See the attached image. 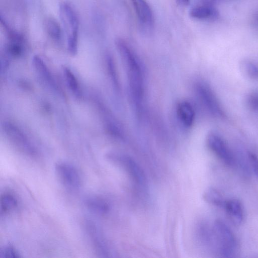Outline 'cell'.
<instances>
[{"instance_id": "d4e9b609", "label": "cell", "mask_w": 258, "mask_h": 258, "mask_svg": "<svg viewBox=\"0 0 258 258\" xmlns=\"http://www.w3.org/2000/svg\"><path fill=\"white\" fill-rule=\"evenodd\" d=\"M190 0H176L177 3L182 6H185L189 4Z\"/></svg>"}, {"instance_id": "4316f807", "label": "cell", "mask_w": 258, "mask_h": 258, "mask_svg": "<svg viewBox=\"0 0 258 258\" xmlns=\"http://www.w3.org/2000/svg\"><path fill=\"white\" fill-rule=\"evenodd\" d=\"M255 20L258 22V13L255 16Z\"/></svg>"}, {"instance_id": "9c48e42d", "label": "cell", "mask_w": 258, "mask_h": 258, "mask_svg": "<svg viewBox=\"0 0 258 258\" xmlns=\"http://www.w3.org/2000/svg\"><path fill=\"white\" fill-rule=\"evenodd\" d=\"M210 149L226 165L232 166L235 164V158L224 141L218 136L211 134L207 139Z\"/></svg>"}, {"instance_id": "d6986e66", "label": "cell", "mask_w": 258, "mask_h": 258, "mask_svg": "<svg viewBox=\"0 0 258 258\" xmlns=\"http://www.w3.org/2000/svg\"><path fill=\"white\" fill-rule=\"evenodd\" d=\"M203 197L209 204L218 207L223 208L225 200L216 189L213 187L208 188L205 191Z\"/></svg>"}, {"instance_id": "5b68a950", "label": "cell", "mask_w": 258, "mask_h": 258, "mask_svg": "<svg viewBox=\"0 0 258 258\" xmlns=\"http://www.w3.org/2000/svg\"><path fill=\"white\" fill-rule=\"evenodd\" d=\"M3 129L12 145L24 154L34 157L38 155L34 145L18 126L9 122L4 124Z\"/></svg>"}, {"instance_id": "52a82bcc", "label": "cell", "mask_w": 258, "mask_h": 258, "mask_svg": "<svg viewBox=\"0 0 258 258\" xmlns=\"http://www.w3.org/2000/svg\"><path fill=\"white\" fill-rule=\"evenodd\" d=\"M85 227L90 240L97 253L101 256L108 257L110 254V247L99 227L93 221L88 220Z\"/></svg>"}, {"instance_id": "ac0fdd59", "label": "cell", "mask_w": 258, "mask_h": 258, "mask_svg": "<svg viewBox=\"0 0 258 258\" xmlns=\"http://www.w3.org/2000/svg\"><path fill=\"white\" fill-rule=\"evenodd\" d=\"M63 74L66 83L72 93L78 98L81 97V91L78 81L71 70L66 67L62 68Z\"/></svg>"}, {"instance_id": "8992f818", "label": "cell", "mask_w": 258, "mask_h": 258, "mask_svg": "<svg viewBox=\"0 0 258 258\" xmlns=\"http://www.w3.org/2000/svg\"><path fill=\"white\" fill-rule=\"evenodd\" d=\"M55 171L61 184L68 190L76 191L81 184L80 174L72 164L60 162L56 164Z\"/></svg>"}, {"instance_id": "3957f363", "label": "cell", "mask_w": 258, "mask_h": 258, "mask_svg": "<svg viewBox=\"0 0 258 258\" xmlns=\"http://www.w3.org/2000/svg\"><path fill=\"white\" fill-rule=\"evenodd\" d=\"M214 236L222 256L234 257L237 251L236 239L229 227L222 221L216 220L214 224Z\"/></svg>"}, {"instance_id": "cb8c5ba5", "label": "cell", "mask_w": 258, "mask_h": 258, "mask_svg": "<svg viewBox=\"0 0 258 258\" xmlns=\"http://www.w3.org/2000/svg\"><path fill=\"white\" fill-rule=\"evenodd\" d=\"M248 159L250 167L254 173L255 176L258 178V157L254 153L249 152L248 154Z\"/></svg>"}, {"instance_id": "ffe728a7", "label": "cell", "mask_w": 258, "mask_h": 258, "mask_svg": "<svg viewBox=\"0 0 258 258\" xmlns=\"http://www.w3.org/2000/svg\"><path fill=\"white\" fill-rule=\"evenodd\" d=\"M106 61L108 72L110 79L115 89L117 91L119 90V84L116 73L114 60L110 54H107L106 56Z\"/></svg>"}, {"instance_id": "7402d4cb", "label": "cell", "mask_w": 258, "mask_h": 258, "mask_svg": "<svg viewBox=\"0 0 258 258\" xmlns=\"http://www.w3.org/2000/svg\"><path fill=\"white\" fill-rule=\"evenodd\" d=\"M0 257L3 258H20L21 255L14 246L11 244H8L0 250Z\"/></svg>"}, {"instance_id": "9a60e30c", "label": "cell", "mask_w": 258, "mask_h": 258, "mask_svg": "<svg viewBox=\"0 0 258 258\" xmlns=\"http://www.w3.org/2000/svg\"><path fill=\"white\" fill-rule=\"evenodd\" d=\"M189 14L193 18L203 20H214L218 16L217 10L212 4L204 3L191 9Z\"/></svg>"}, {"instance_id": "44dd1931", "label": "cell", "mask_w": 258, "mask_h": 258, "mask_svg": "<svg viewBox=\"0 0 258 258\" xmlns=\"http://www.w3.org/2000/svg\"><path fill=\"white\" fill-rule=\"evenodd\" d=\"M243 73L249 78L253 79H258V67L250 61H245L241 65Z\"/></svg>"}, {"instance_id": "6da1fadb", "label": "cell", "mask_w": 258, "mask_h": 258, "mask_svg": "<svg viewBox=\"0 0 258 258\" xmlns=\"http://www.w3.org/2000/svg\"><path fill=\"white\" fill-rule=\"evenodd\" d=\"M117 49L125 64L128 88L136 111L141 113L144 94V74L141 63L133 50L122 39L115 41Z\"/></svg>"}, {"instance_id": "e0dca14e", "label": "cell", "mask_w": 258, "mask_h": 258, "mask_svg": "<svg viewBox=\"0 0 258 258\" xmlns=\"http://www.w3.org/2000/svg\"><path fill=\"white\" fill-rule=\"evenodd\" d=\"M18 204V200L13 193L9 191L4 192L1 196V213L6 214L10 213L16 208Z\"/></svg>"}, {"instance_id": "2e32d148", "label": "cell", "mask_w": 258, "mask_h": 258, "mask_svg": "<svg viewBox=\"0 0 258 258\" xmlns=\"http://www.w3.org/2000/svg\"><path fill=\"white\" fill-rule=\"evenodd\" d=\"M86 206L92 212L99 214H106L109 210L108 203L103 199L97 196H89L84 201Z\"/></svg>"}, {"instance_id": "8fae6325", "label": "cell", "mask_w": 258, "mask_h": 258, "mask_svg": "<svg viewBox=\"0 0 258 258\" xmlns=\"http://www.w3.org/2000/svg\"><path fill=\"white\" fill-rule=\"evenodd\" d=\"M32 64L37 74L43 82L54 91L60 92L57 82L43 59L37 55H34L32 59Z\"/></svg>"}, {"instance_id": "603a6c76", "label": "cell", "mask_w": 258, "mask_h": 258, "mask_svg": "<svg viewBox=\"0 0 258 258\" xmlns=\"http://www.w3.org/2000/svg\"><path fill=\"white\" fill-rule=\"evenodd\" d=\"M246 102L250 109L258 110V92L250 93L246 97Z\"/></svg>"}, {"instance_id": "30bf717a", "label": "cell", "mask_w": 258, "mask_h": 258, "mask_svg": "<svg viewBox=\"0 0 258 258\" xmlns=\"http://www.w3.org/2000/svg\"><path fill=\"white\" fill-rule=\"evenodd\" d=\"M142 29L151 30L154 25L152 10L145 0H131Z\"/></svg>"}, {"instance_id": "ba28073f", "label": "cell", "mask_w": 258, "mask_h": 258, "mask_svg": "<svg viewBox=\"0 0 258 258\" xmlns=\"http://www.w3.org/2000/svg\"><path fill=\"white\" fill-rule=\"evenodd\" d=\"M195 89L199 98L212 114L218 116L224 115L215 95L207 84L203 82H198L196 84Z\"/></svg>"}, {"instance_id": "4fadbf2b", "label": "cell", "mask_w": 258, "mask_h": 258, "mask_svg": "<svg viewBox=\"0 0 258 258\" xmlns=\"http://www.w3.org/2000/svg\"><path fill=\"white\" fill-rule=\"evenodd\" d=\"M177 117L180 123L186 127L192 125L195 119V111L192 104L188 101L180 102L176 108Z\"/></svg>"}, {"instance_id": "5bb4252c", "label": "cell", "mask_w": 258, "mask_h": 258, "mask_svg": "<svg viewBox=\"0 0 258 258\" xmlns=\"http://www.w3.org/2000/svg\"><path fill=\"white\" fill-rule=\"evenodd\" d=\"M230 220L236 225L241 224L244 219L242 205L238 199L225 201L223 208Z\"/></svg>"}, {"instance_id": "7c38bea8", "label": "cell", "mask_w": 258, "mask_h": 258, "mask_svg": "<svg viewBox=\"0 0 258 258\" xmlns=\"http://www.w3.org/2000/svg\"><path fill=\"white\" fill-rule=\"evenodd\" d=\"M61 24L54 18L46 17L43 21L44 31L48 37L54 42L59 44L61 42L64 33Z\"/></svg>"}, {"instance_id": "484cf974", "label": "cell", "mask_w": 258, "mask_h": 258, "mask_svg": "<svg viewBox=\"0 0 258 258\" xmlns=\"http://www.w3.org/2000/svg\"><path fill=\"white\" fill-rule=\"evenodd\" d=\"M217 0H201V2L204 4H212L213 2Z\"/></svg>"}, {"instance_id": "7a4b0ae2", "label": "cell", "mask_w": 258, "mask_h": 258, "mask_svg": "<svg viewBox=\"0 0 258 258\" xmlns=\"http://www.w3.org/2000/svg\"><path fill=\"white\" fill-rule=\"evenodd\" d=\"M58 13L64 35L66 38L67 49L72 55L77 53L78 49L80 21L75 7L68 1L60 2Z\"/></svg>"}, {"instance_id": "277c9868", "label": "cell", "mask_w": 258, "mask_h": 258, "mask_svg": "<svg viewBox=\"0 0 258 258\" xmlns=\"http://www.w3.org/2000/svg\"><path fill=\"white\" fill-rule=\"evenodd\" d=\"M107 158L121 167L128 174L135 184L143 189H146L147 180L142 167L131 157L117 153H110Z\"/></svg>"}]
</instances>
